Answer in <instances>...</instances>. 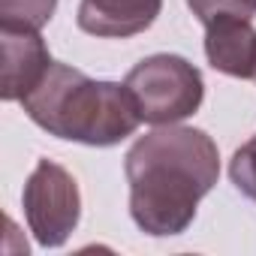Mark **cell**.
I'll list each match as a JSON object with an SVG mask.
<instances>
[{
	"mask_svg": "<svg viewBox=\"0 0 256 256\" xmlns=\"http://www.w3.org/2000/svg\"><path fill=\"white\" fill-rule=\"evenodd\" d=\"M253 78H256V72H253Z\"/></svg>",
	"mask_w": 256,
	"mask_h": 256,
	"instance_id": "8fae6325",
	"label": "cell"
},
{
	"mask_svg": "<svg viewBox=\"0 0 256 256\" xmlns=\"http://www.w3.org/2000/svg\"><path fill=\"white\" fill-rule=\"evenodd\" d=\"M193 16L208 24L220 16H238V18H253L256 16V0H187Z\"/></svg>",
	"mask_w": 256,
	"mask_h": 256,
	"instance_id": "30bf717a",
	"label": "cell"
},
{
	"mask_svg": "<svg viewBox=\"0 0 256 256\" xmlns=\"http://www.w3.org/2000/svg\"><path fill=\"white\" fill-rule=\"evenodd\" d=\"M163 0H82L76 24L78 30L102 40H126L148 30L160 16Z\"/></svg>",
	"mask_w": 256,
	"mask_h": 256,
	"instance_id": "8992f818",
	"label": "cell"
},
{
	"mask_svg": "<svg viewBox=\"0 0 256 256\" xmlns=\"http://www.w3.org/2000/svg\"><path fill=\"white\" fill-rule=\"evenodd\" d=\"M130 214L154 238L181 235L196 217L202 196L220 178L214 139L196 126L163 124L139 136L124 157Z\"/></svg>",
	"mask_w": 256,
	"mask_h": 256,
	"instance_id": "6da1fadb",
	"label": "cell"
},
{
	"mask_svg": "<svg viewBox=\"0 0 256 256\" xmlns=\"http://www.w3.org/2000/svg\"><path fill=\"white\" fill-rule=\"evenodd\" d=\"M24 217L42 247H60L82 217V196L76 178L54 160H40L30 172L24 193Z\"/></svg>",
	"mask_w": 256,
	"mask_h": 256,
	"instance_id": "277c9868",
	"label": "cell"
},
{
	"mask_svg": "<svg viewBox=\"0 0 256 256\" xmlns=\"http://www.w3.org/2000/svg\"><path fill=\"white\" fill-rule=\"evenodd\" d=\"M58 0H0V24L40 30L52 22Z\"/></svg>",
	"mask_w": 256,
	"mask_h": 256,
	"instance_id": "ba28073f",
	"label": "cell"
},
{
	"mask_svg": "<svg viewBox=\"0 0 256 256\" xmlns=\"http://www.w3.org/2000/svg\"><path fill=\"white\" fill-rule=\"evenodd\" d=\"M0 48H4V76H0V100L22 102L54 64L40 30L0 24Z\"/></svg>",
	"mask_w": 256,
	"mask_h": 256,
	"instance_id": "5b68a950",
	"label": "cell"
},
{
	"mask_svg": "<svg viewBox=\"0 0 256 256\" xmlns=\"http://www.w3.org/2000/svg\"><path fill=\"white\" fill-rule=\"evenodd\" d=\"M208 64L232 78H253L256 72V28L250 18L220 16L205 24Z\"/></svg>",
	"mask_w": 256,
	"mask_h": 256,
	"instance_id": "52a82bcc",
	"label": "cell"
},
{
	"mask_svg": "<svg viewBox=\"0 0 256 256\" xmlns=\"http://www.w3.org/2000/svg\"><path fill=\"white\" fill-rule=\"evenodd\" d=\"M145 124H178L199 112L205 96L202 72L178 54H151L124 78Z\"/></svg>",
	"mask_w": 256,
	"mask_h": 256,
	"instance_id": "3957f363",
	"label": "cell"
},
{
	"mask_svg": "<svg viewBox=\"0 0 256 256\" xmlns=\"http://www.w3.org/2000/svg\"><path fill=\"white\" fill-rule=\"evenodd\" d=\"M229 178L232 184L256 202V136L250 142H244L235 154H232V163H229Z\"/></svg>",
	"mask_w": 256,
	"mask_h": 256,
	"instance_id": "9c48e42d",
	"label": "cell"
},
{
	"mask_svg": "<svg viewBox=\"0 0 256 256\" xmlns=\"http://www.w3.org/2000/svg\"><path fill=\"white\" fill-rule=\"evenodd\" d=\"M28 118L48 136L108 148L139 130V112L126 84L96 82L70 64H52L42 82L22 100Z\"/></svg>",
	"mask_w": 256,
	"mask_h": 256,
	"instance_id": "7a4b0ae2",
	"label": "cell"
}]
</instances>
